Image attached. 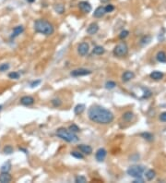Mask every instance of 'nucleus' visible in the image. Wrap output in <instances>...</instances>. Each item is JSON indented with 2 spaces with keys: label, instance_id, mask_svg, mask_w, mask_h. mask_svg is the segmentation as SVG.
Here are the masks:
<instances>
[{
  "label": "nucleus",
  "instance_id": "cd10ccee",
  "mask_svg": "<svg viewBox=\"0 0 166 183\" xmlns=\"http://www.w3.org/2000/svg\"><path fill=\"white\" fill-rule=\"evenodd\" d=\"M20 73L17 72V71H13V72H10L8 74V77L10 79H13V80H18V78H20Z\"/></svg>",
  "mask_w": 166,
  "mask_h": 183
},
{
  "label": "nucleus",
  "instance_id": "f8f14e48",
  "mask_svg": "<svg viewBox=\"0 0 166 183\" xmlns=\"http://www.w3.org/2000/svg\"><path fill=\"white\" fill-rule=\"evenodd\" d=\"M98 31H99V25L95 22L89 24V26L88 27V29H87V32L89 34H91V35H93V34H97Z\"/></svg>",
  "mask_w": 166,
  "mask_h": 183
},
{
  "label": "nucleus",
  "instance_id": "4c0bfd02",
  "mask_svg": "<svg viewBox=\"0 0 166 183\" xmlns=\"http://www.w3.org/2000/svg\"><path fill=\"white\" fill-rule=\"evenodd\" d=\"M40 83H41V81H40V80H38V81H36V82H31V87H35V86H37L38 84H40Z\"/></svg>",
  "mask_w": 166,
  "mask_h": 183
},
{
  "label": "nucleus",
  "instance_id": "412c9836",
  "mask_svg": "<svg viewBox=\"0 0 166 183\" xmlns=\"http://www.w3.org/2000/svg\"><path fill=\"white\" fill-rule=\"evenodd\" d=\"M133 119H134V114H133L132 112H130V111H127V112H126L124 115H123V119H124L125 121L129 122Z\"/></svg>",
  "mask_w": 166,
  "mask_h": 183
},
{
  "label": "nucleus",
  "instance_id": "423d86ee",
  "mask_svg": "<svg viewBox=\"0 0 166 183\" xmlns=\"http://www.w3.org/2000/svg\"><path fill=\"white\" fill-rule=\"evenodd\" d=\"M92 71L89 69H74L73 71H71V76L73 77H79V76H86V75L91 74Z\"/></svg>",
  "mask_w": 166,
  "mask_h": 183
},
{
  "label": "nucleus",
  "instance_id": "bb28decb",
  "mask_svg": "<svg viewBox=\"0 0 166 183\" xmlns=\"http://www.w3.org/2000/svg\"><path fill=\"white\" fill-rule=\"evenodd\" d=\"M71 156H72L73 157H75V158H78V159H83V158H84L83 154H82L81 153L76 152V151L71 152Z\"/></svg>",
  "mask_w": 166,
  "mask_h": 183
},
{
  "label": "nucleus",
  "instance_id": "7ed1b4c3",
  "mask_svg": "<svg viewBox=\"0 0 166 183\" xmlns=\"http://www.w3.org/2000/svg\"><path fill=\"white\" fill-rule=\"evenodd\" d=\"M55 134L57 137L61 138L62 140L66 141V142H68V143H74L79 142V137L76 135V133H74V132H72V131H70L69 130H66L65 128L57 129Z\"/></svg>",
  "mask_w": 166,
  "mask_h": 183
},
{
  "label": "nucleus",
  "instance_id": "ddd939ff",
  "mask_svg": "<svg viewBox=\"0 0 166 183\" xmlns=\"http://www.w3.org/2000/svg\"><path fill=\"white\" fill-rule=\"evenodd\" d=\"M135 78V73L133 71H130V70H127V71H125L122 75V80L124 82H129L132 79Z\"/></svg>",
  "mask_w": 166,
  "mask_h": 183
},
{
  "label": "nucleus",
  "instance_id": "2eb2a0df",
  "mask_svg": "<svg viewBox=\"0 0 166 183\" xmlns=\"http://www.w3.org/2000/svg\"><path fill=\"white\" fill-rule=\"evenodd\" d=\"M105 13L106 12H105V8H104V7H98L93 13V17L94 18H102Z\"/></svg>",
  "mask_w": 166,
  "mask_h": 183
},
{
  "label": "nucleus",
  "instance_id": "f704fd0d",
  "mask_svg": "<svg viewBox=\"0 0 166 183\" xmlns=\"http://www.w3.org/2000/svg\"><path fill=\"white\" fill-rule=\"evenodd\" d=\"M129 34V32L128 31H123L120 32V34H119V38L120 39H125L126 37H127Z\"/></svg>",
  "mask_w": 166,
  "mask_h": 183
},
{
  "label": "nucleus",
  "instance_id": "6ab92c4d",
  "mask_svg": "<svg viewBox=\"0 0 166 183\" xmlns=\"http://www.w3.org/2000/svg\"><path fill=\"white\" fill-rule=\"evenodd\" d=\"M92 52H93V54L100 56V55H102L104 52H105V49H104L102 46H101V45H97V46H95V47L93 48Z\"/></svg>",
  "mask_w": 166,
  "mask_h": 183
},
{
  "label": "nucleus",
  "instance_id": "f3484780",
  "mask_svg": "<svg viewBox=\"0 0 166 183\" xmlns=\"http://www.w3.org/2000/svg\"><path fill=\"white\" fill-rule=\"evenodd\" d=\"M23 31H24V28H23V26H17L14 28V30H13V32H12V35L11 37L12 38H15V37L18 36L20 34H22Z\"/></svg>",
  "mask_w": 166,
  "mask_h": 183
},
{
  "label": "nucleus",
  "instance_id": "f03ea898",
  "mask_svg": "<svg viewBox=\"0 0 166 183\" xmlns=\"http://www.w3.org/2000/svg\"><path fill=\"white\" fill-rule=\"evenodd\" d=\"M34 30L36 32H39V34H44L47 36L52 35L55 32L54 26L49 21H47L46 20H42V19H39V20L35 21Z\"/></svg>",
  "mask_w": 166,
  "mask_h": 183
},
{
  "label": "nucleus",
  "instance_id": "c9c22d12",
  "mask_svg": "<svg viewBox=\"0 0 166 183\" xmlns=\"http://www.w3.org/2000/svg\"><path fill=\"white\" fill-rule=\"evenodd\" d=\"M150 42V36H146V37H144V38L141 40V44L142 45H145V44L147 45V44H149Z\"/></svg>",
  "mask_w": 166,
  "mask_h": 183
},
{
  "label": "nucleus",
  "instance_id": "6e6552de",
  "mask_svg": "<svg viewBox=\"0 0 166 183\" xmlns=\"http://www.w3.org/2000/svg\"><path fill=\"white\" fill-rule=\"evenodd\" d=\"M79 8L83 13H89L92 11V6L91 4L87 1H81L79 3Z\"/></svg>",
  "mask_w": 166,
  "mask_h": 183
},
{
  "label": "nucleus",
  "instance_id": "c756f323",
  "mask_svg": "<svg viewBox=\"0 0 166 183\" xmlns=\"http://www.w3.org/2000/svg\"><path fill=\"white\" fill-rule=\"evenodd\" d=\"M9 69V64L8 63H3L0 65V72H4Z\"/></svg>",
  "mask_w": 166,
  "mask_h": 183
},
{
  "label": "nucleus",
  "instance_id": "a19ab883",
  "mask_svg": "<svg viewBox=\"0 0 166 183\" xmlns=\"http://www.w3.org/2000/svg\"><path fill=\"white\" fill-rule=\"evenodd\" d=\"M102 1H103V2H105V1H106V0H102Z\"/></svg>",
  "mask_w": 166,
  "mask_h": 183
},
{
  "label": "nucleus",
  "instance_id": "393cba45",
  "mask_svg": "<svg viewBox=\"0 0 166 183\" xmlns=\"http://www.w3.org/2000/svg\"><path fill=\"white\" fill-rule=\"evenodd\" d=\"M3 152L7 154H10L13 153V147L11 146V145H6L3 149Z\"/></svg>",
  "mask_w": 166,
  "mask_h": 183
},
{
  "label": "nucleus",
  "instance_id": "7c9ffc66",
  "mask_svg": "<svg viewBox=\"0 0 166 183\" xmlns=\"http://www.w3.org/2000/svg\"><path fill=\"white\" fill-rule=\"evenodd\" d=\"M115 86H116V83L115 82H112V81L107 82L105 83V87L107 89H113V88H115Z\"/></svg>",
  "mask_w": 166,
  "mask_h": 183
},
{
  "label": "nucleus",
  "instance_id": "473e14b6",
  "mask_svg": "<svg viewBox=\"0 0 166 183\" xmlns=\"http://www.w3.org/2000/svg\"><path fill=\"white\" fill-rule=\"evenodd\" d=\"M61 104H62V102H61L60 99H53V100H52V105H53L55 107H58V106H60Z\"/></svg>",
  "mask_w": 166,
  "mask_h": 183
},
{
  "label": "nucleus",
  "instance_id": "20e7f679",
  "mask_svg": "<svg viewBox=\"0 0 166 183\" xmlns=\"http://www.w3.org/2000/svg\"><path fill=\"white\" fill-rule=\"evenodd\" d=\"M127 53H128V46H127L125 42H121L113 49V55L118 58L126 57Z\"/></svg>",
  "mask_w": 166,
  "mask_h": 183
},
{
  "label": "nucleus",
  "instance_id": "f257e3e1",
  "mask_svg": "<svg viewBox=\"0 0 166 183\" xmlns=\"http://www.w3.org/2000/svg\"><path fill=\"white\" fill-rule=\"evenodd\" d=\"M89 119L94 123L107 125L113 120V114L110 110L99 106H92L88 111Z\"/></svg>",
  "mask_w": 166,
  "mask_h": 183
},
{
  "label": "nucleus",
  "instance_id": "9d476101",
  "mask_svg": "<svg viewBox=\"0 0 166 183\" xmlns=\"http://www.w3.org/2000/svg\"><path fill=\"white\" fill-rule=\"evenodd\" d=\"M33 103H34V98L31 96L26 95V96H23L20 98V104L23 106H29L33 105Z\"/></svg>",
  "mask_w": 166,
  "mask_h": 183
},
{
  "label": "nucleus",
  "instance_id": "39448f33",
  "mask_svg": "<svg viewBox=\"0 0 166 183\" xmlns=\"http://www.w3.org/2000/svg\"><path fill=\"white\" fill-rule=\"evenodd\" d=\"M127 174L133 178H141L144 172V167L141 166H132L127 169Z\"/></svg>",
  "mask_w": 166,
  "mask_h": 183
},
{
  "label": "nucleus",
  "instance_id": "aec40b11",
  "mask_svg": "<svg viewBox=\"0 0 166 183\" xmlns=\"http://www.w3.org/2000/svg\"><path fill=\"white\" fill-rule=\"evenodd\" d=\"M54 9L55 12H57L58 14H63L65 12V7L63 4H56L54 6Z\"/></svg>",
  "mask_w": 166,
  "mask_h": 183
},
{
  "label": "nucleus",
  "instance_id": "2f4dec72",
  "mask_svg": "<svg viewBox=\"0 0 166 183\" xmlns=\"http://www.w3.org/2000/svg\"><path fill=\"white\" fill-rule=\"evenodd\" d=\"M9 170H10V164H9V163L5 164V165L2 166V167H1V171L2 172H8Z\"/></svg>",
  "mask_w": 166,
  "mask_h": 183
},
{
  "label": "nucleus",
  "instance_id": "58836bf2",
  "mask_svg": "<svg viewBox=\"0 0 166 183\" xmlns=\"http://www.w3.org/2000/svg\"><path fill=\"white\" fill-rule=\"evenodd\" d=\"M27 1L29 2V3H33V2L35 1V0H27Z\"/></svg>",
  "mask_w": 166,
  "mask_h": 183
},
{
  "label": "nucleus",
  "instance_id": "5701e85b",
  "mask_svg": "<svg viewBox=\"0 0 166 183\" xmlns=\"http://www.w3.org/2000/svg\"><path fill=\"white\" fill-rule=\"evenodd\" d=\"M155 175H156V173L154 170H148L146 172V179L148 180H152L154 178H155Z\"/></svg>",
  "mask_w": 166,
  "mask_h": 183
},
{
  "label": "nucleus",
  "instance_id": "ea45409f",
  "mask_svg": "<svg viewBox=\"0 0 166 183\" xmlns=\"http://www.w3.org/2000/svg\"><path fill=\"white\" fill-rule=\"evenodd\" d=\"M2 109V106H0V110H1Z\"/></svg>",
  "mask_w": 166,
  "mask_h": 183
},
{
  "label": "nucleus",
  "instance_id": "dca6fc26",
  "mask_svg": "<svg viewBox=\"0 0 166 183\" xmlns=\"http://www.w3.org/2000/svg\"><path fill=\"white\" fill-rule=\"evenodd\" d=\"M150 77L152 80H155V81H159V80H162L163 78V73L158 71V70H155V71H152L150 73Z\"/></svg>",
  "mask_w": 166,
  "mask_h": 183
},
{
  "label": "nucleus",
  "instance_id": "c85d7f7f",
  "mask_svg": "<svg viewBox=\"0 0 166 183\" xmlns=\"http://www.w3.org/2000/svg\"><path fill=\"white\" fill-rule=\"evenodd\" d=\"M141 136H142V137H143L144 139L148 140V141H152V140H153V136H152V134H150V133H149V132H144V133H142Z\"/></svg>",
  "mask_w": 166,
  "mask_h": 183
},
{
  "label": "nucleus",
  "instance_id": "0eeeda50",
  "mask_svg": "<svg viewBox=\"0 0 166 183\" xmlns=\"http://www.w3.org/2000/svg\"><path fill=\"white\" fill-rule=\"evenodd\" d=\"M89 45L87 43H85V42H83V43L79 44V46H78V53L81 56V57H84V56H86L89 52Z\"/></svg>",
  "mask_w": 166,
  "mask_h": 183
},
{
  "label": "nucleus",
  "instance_id": "9b49d317",
  "mask_svg": "<svg viewBox=\"0 0 166 183\" xmlns=\"http://www.w3.org/2000/svg\"><path fill=\"white\" fill-rule=\"evenodd\" d=\"M12 180V177L8 172H2L0 174V182L1 183H8Z\"/></svg>",
  "mask_w": 166,
  "mask_h": 183
},
{
  "label": "nucleus",
  "instance_id": "72a5a7b5",
  "mask_svg": "<svg viewBox=\"0 0 166 183\" xmlns=\"http://www.w3.org/2000/svg\"><path fill=\"white\" fill-rule=\"evenodd\" d=\"M105 8V12L106 13H109V12H113V10H115V7L113 6V5H111V4H109V5H107V6L104 8Z\"/></svg>",
  "mask_w": 166,
  "mask_h": 183
},
{
  "label": "nucleus",
  "instance_id": "b1692460",
  "mask_svg": "<svg viewBox=\"0 0 166 183\" xmlns=\"http://www.w3.org/2000/svg\"><path fill=\"white\" fill-rule=\"evenodd\" d=\"M75 182H77V183H85V182H87V179L84 176H77L75 178Z\"/></svg>",
  "mask_w": 166,
  "mask_h": 183
},
{
  "label": "nucleus",
  "instance_id": "a211bd4d",
  "mask_svg": "<svg viewBox=\"0 0 166 183\" xmlns=\"http://www.w3.org/2000/svg\"><path fill=\"white\" fill-rule=\"evenodd\" d=\"M156 58H157V60L159 61V62L165 63L166 62V54H165V52H163V51H160V52H158L157 56H156Z\"/></svg>",
  "mask_w": 166,
  "mask_h": 183
},
{
  "label": "nucleus",
  "instance_id": "1a4fd4ad",
  "mask_svg": "<svg viewBox=\"0 0 166 183\" xmlns=\"http://www.w3.org/2000/svg\"><path fill=\"white\" fill-rule=\"evenodd\" d=\"M106 154H107V151L104 148H100L99 150H97V152L95 154V157H96V160L99 162H102L104 159L106 157Z\"/></svg>",
  "mask_w": 166,
  "mask_h": 183
},
{
  "label": "nucleus",
  "instance_id": "4468645a",
  "mask_svg": "<svg viewBox=\"0 0 166 183\" xmlns=\"http://www.w3.org/2000/svg\"><path fill=\"white\" fill-rule=\"evenodd\" d=\"M79 149L80 150V152L85 154H91L92 153V148L89 146V145H86V144H80L79 145Z\"/></svg>",
  "mask_w": 166,
  "mask_h": 183
},
{
  "label": "nucleus",
  "instance_id": "a878e982",
  "mask_svg": "<svg viewBox=\"0 0 166 183\" xmlns=\"http://www.w3.org/2000/svg\"><path fill=\"white\" fill-rule=\"evenodd\" d=\"M68 130H69L70 131H72V132H74V133H77V132H79V131H80L79 128V127H78L77 125H76V124L70 125V126H69V128H68Z\"/></svg>",
  "mask_w": 166,
  "mask_h": 183
},
{
  "label": "nucleus",
  "instance_id": "e433bc0d",
  "mask_svg": "<svg viewBox=\"0 0 166 183\" xmlns=\"http://www.w3.org/2000/svg\"><path fill=\"white\" fill-rule=\"evenodd\" d=\"M160 120L162 122H166V112H163L160 115Z\"/></svg>",
  "mask_w": 166,
  "mask_h": 183
},
{
  "label": "nucleus",
  "instance_id": "4be33fe9",
  "mask_svg": "<svg viewBox=\"0 0 166 183\" xmlns=\"http://www.w3.org/2000/svg\"><path fill=\"white\" fill-rule=\"evenodd\" d=\"M84 110H85V106H84V105H81V104L78 105V106L74 108V112H75V114H76V115L81 114Z\"/></svg>",
  "mask_w": 166,
  "mask_h": 183
}]
</instances>
